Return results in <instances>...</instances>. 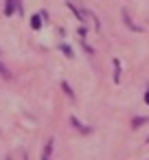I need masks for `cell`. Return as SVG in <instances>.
Returning a JSON list of instances; mask_svg holds the SVG:
<instances>
[{
    "mask_svg": "<svg viewBox=\"0 0 149 160\" xmlns=\"http://www.w3.org/2000/svg\"><path fill=\"white\" fill-rule=\"evenodd\" d=\"M22 13V0H5V16H13V13Z\"/></svg>",
    "mask_w": 149,
    "mask_h": 160,
    "instance_id": "obj_1",
    "label": "cell"
},
{
    "mask_svg": "<svg viewBox=\"0 0 149 160\" xmlns=\"http://www.w3.org/2000/svg\"><path fill=\"white\" fill-rule=\"evenodd\" d=\"M51 151H53V140L46 142V149H44V153H42V160H51Z\"/></svg>",
    "mask_w": 149,
    "mask_h": 160,
    "instance_id": "obj_2",
    "label": "cell"
},
{
    "mask_svg": "<svg viewBox=\"0 0 149 160\" xmlns=\"http://www.w3.org/2000/svg\"><path fill=\"white\" fill-rule=\"evenodd\" d=\"M145 123H149V118H147V116H138V118L132 121V127H140V125H145Z\"/></svg>",
    "mask_w": 149,
    "mask_h": 160,
    "instance_id": "obj_3",
    "label": "cell"
},
{
    "mask_svg": "<svg viewBox=\"0 0 149 160\" xmlns=\"http://www.w3.org/2000/svg\"><path fill=\"white\" fill-rule=\"evenodd\" d=\"M70 123H72V125H75V127H77V129H79V132H86V134H88V132H90V127H86V125H81V123H79V121H77V118H75V116H72V118H70Z\"/></svg>",
    "mask_w": 149,
    "mask_h": 160,
    "instance_id": "obj_4",
    "label": "cell"
},
{
    "mask_svg": "<svg viewBox=\"0 0 149 160\" xmlns=\"http://www.w3.org/2000/svg\"><path fill=\"white\" fill-rule=\"evenodd\" d=\"M31 27L37 31V29L42 27V16H33V18H31Z\"/></svg>",
    "mask_w": 149,
    "mask_h": 160,
    "instance_id": "obj_5",
    "label": "cell"
},
{
    "mask_svg": "<svg viewBox=\"0 0 149 160\" xmlns=\"http://www.w3.org/2000/svg\"><path fill=\"white\" fill-rule=\"evenodd\" d=\"M0 75H2L5 79H9V77H11V70H9V68H7L2 62H0Z\"/></svg>",
    "mask_w": 149,
    "mask_h": 160,
    "instance_id": "obj_6",
    "label": "cell"
},
{
    "mask_svg": "<svg viewBox=\"0 0 149 160\" xmlns=\"http://www.w3.org/2000/svg\"><path fill=\"white\" fill-rule=\"evenodd\" d=\"M62 88H64V90H66V94H68V97H70V99H75V92H72V90H70V86H68V83H66V81H64V83H62Z\"/></svg>",
    "mask_w": 149,
    "mask_h": 160,
    "instance_id": "obj_7",
    "label": "cell"
},
{
    "mask_svg": "<svg viewBox=\"0 0 149 160\" xmlns=\"http://www.w3.org/2000/svg\"><path fill=\"white\" fill-rule=\"evenodd\" d=\"M62 51H64V53H66V55H68V57H72V51H70V48H68V46H62Z\"/></svg>",
    "mask_w": 149,
    "mask_h": 160,
    "instance_id": "obj_8",
    "label": "cell"
},
{
    "mask_svg": "<svg viewBox=\"0 0 149 160\" xmlns=\"http://www.w3.org/2000/svg\"><path fill=\"white\" fill-rule=\"evenodd\" d=\"M145 101H147V103H149V90H147V92H145Z\"/></svg>",
    "mask_w": 149,
    "mask_h": 160,
    "instance_id": "obj_9",
    "label": "cell"
},
{
    "mask_svg": "<svg viewBox=\"0 0 149 160\" xmlns=\"http://www.w3.org/2000/svg\"><path fill=\"white\" fill-rule=\"evenodd\" d=\"M7 160H11V158H7Z\"/></svg>",
    "mask_w": 149,
    "mask_h": 160,
    "instance_id": "obj_10",
    "label": "cell"
},
{
    "mask_svg": "<svg viewBox=\"0 0 149 160\" xmlns=\"http://www.w3.org/2000/svg\"><path fill=\"white\" fill-rule=\"evenodd\" d=\"M27 160H29V158H27Z\"/></svg>",
    "mask_w": 149,
    "mask_h": 160,
    "instance_id": "obj_11",
    "label": "cell"
}]
</instances>
